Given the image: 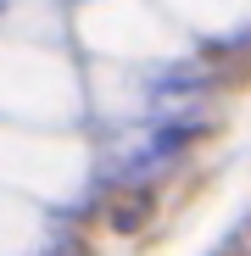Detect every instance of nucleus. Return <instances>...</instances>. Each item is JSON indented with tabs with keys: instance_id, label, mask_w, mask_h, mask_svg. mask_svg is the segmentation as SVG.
<instances>
[{
	"instance_id": "f257e3e1",
	"label": "nucleus",
	"mask_w": 251,
	"mask_h": 256,
	"mask_svg": "<svg viewBox=\"0 0 251 256\" xmlns=\"http://www.w3.org/2000/svg\"><path fill=\"white\" fill-rule=\"evenodd\" d=\"M151 218H156V190H145V184L112 190V200H106V223H112V234L134 240V234H140Z\"/></svg>"
}]
</instances>
